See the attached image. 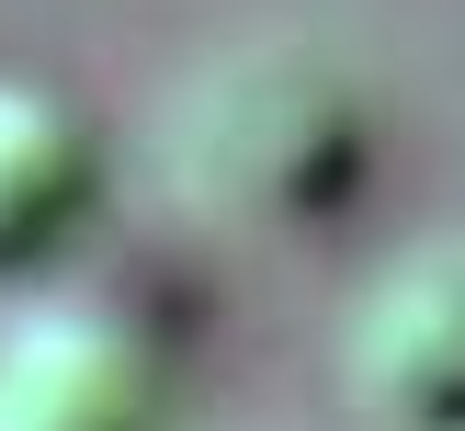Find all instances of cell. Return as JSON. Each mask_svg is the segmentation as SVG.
<instances>
[{
  "mask_svg": "<svg viewBox=\"0 0 465 431\" xmlns=\"http://www.w3.org/2000/svg\"><path fill=\"white\" fill-rule=\"evenodd\" d=\"M352 386L398 431H465V250H420L363 295Z\"/></svg>",
  "mask_w": 465,
  "mask_h": 431,
  "instance_id": "obj_3",
  "label": "cell"
},
{
  "mask_svg": "<svg viewBox=\"0 0 465 431\" xmlns=\"http://www.w3.org/2000/svg\"><path fill=\"white\" fill-rule=\"evenodd\" d=\"M0 431H159V363L91 307H35L0 329Z\"/></svg>",
  "mask_w": 465,
  "mask_h": 431,
  "instance_id": "obj_2",
  "label": "cell"
},
{
  "mask_svg": "<svg viewBox=\"0 0 465 431\" xmlns=\"http://www.w3.org/2000/svg\"><path fill=\"white\" fill-rule=\"evenodd\" d=\"M91 193H103L91 113L45 80H0V272L68 250L91 227Z\"/></svg>",
  "mask_w": 465,
  "mask_h": 431,
  "instance_id": "obj_4",
  "label": "cell"
},
{
  "mask_svg": "<svg viewBox=\"0 0 465 431\" xmlns=\"http://www.w3.org/2000/svg\"><path fill=\"white\" fill-rule=\"evenodd\" d=\"M171 171L227 227H318L375 171V113H363L341 57L262 34V45H227V57H204L182 80Z\"/></svg>",
  "mask_w": 465,
  "mask_h": 431,
  "instance_id": "obj_1",
  "label": "cell"
}]
</instances>
